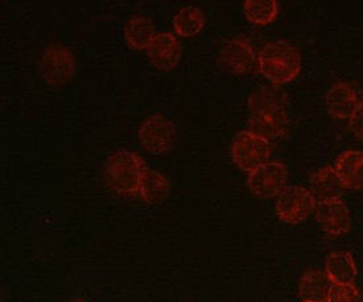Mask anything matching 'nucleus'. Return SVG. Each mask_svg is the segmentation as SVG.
<instances>
[{"label":"nucleus","instance_id":"f8f14e48","mask_svg":"<svg viewBox=\"0 0 363 302\" xmlns=\"http://www.w3.org/2000/svg\"><path fill=\"white\" fill-rule=\"evenodd\" d=\"M287 110L252 113L249 121V131L264 139H277L287 131Z\"/></svg>","mask_w":363,"mask_h":302},{"label":"nucleus","instance_id":"4be33fe9","mask_svg":"<svg viewBox=\"0 0 363 302\" xmlns=\"http://www.w3.org/2000/svg\"><path fill=\"white\" fill-rule=\"evenodd\" d=\"M326 302H361V296L353 284H333Z\"/></svg>","mask_w":363,"mask_h":302},{"label":"nucleus","instance_id":"a211bd4d","mask_svg":"<svg viewBox=\"0 0 363 302\" xmlns=\"http://www.w3.org/2000/svg\"><path fill=\"white\" fill-rule=\"evenodd\" d=\"M173 28L182 38H191L200 33L206 24V16L200 7L188 4L176 12L172 20Z\"/></svg>","mask_w":363,"mask_h":302},{"label":"nucleus","instance_id":"4468645a","mask_svg":"<svg viewBox=\"0 0 363 302\" xmlns=\"http://www.w3.org/2000/svg\"><path fill=\"white\" fill-rule=\"evenodd\" d=\"M288 96L286 91L279 85L259 87L247 99L250 113H266L287 110Z\"/></svg>","mask_w":363,"mask_h":302},{"label":"nucleus","instance_id":"9b49d317","mask_svg":"<svg viewBox=\"0 0 363 302\" xmlns=\"http://www.w3.org/2000/svg\"><path fill=\"white\" fill-rule=\"evenodd\" d=\"M359 104L357 90L347 82L335 84L325 95L326 110L337 119H350Z\"/></svg>","mask_w":363,"mask_h":302},{"label":"nucleus","instance_id":"7ed1b4c3","mask_svg":"<svg viewBox=\"0 0 363 302\" xmlns=\"http://www.w3.org/2000/svg\"><path fill=\"white\" fill-rule=\"evenodd\" d=\"M271 144L251 131H240L231 142V159L239 169L252 172L269 161Z\"/></svg>","mask_w":363,"mask_h":302},{"label":"nucleus","instance_id":"dca6fc26","mask_svg":"<svg viewBox=\"0 0 363 302\" xmlns=\"http://www.w3.org/2000/svg\"><path fill=\"white\" fill-rule=\"evenodd\" d=\"M333 288V281L326 272L312 269L303 274L298 284V293L304 301L326 302Z\"/></svg>","mask_w":363,"mask_h":302},{"label":"nucleus","instance_id":"423d86ee","mask_svg":"<svg viewBox=\"0 0 363 302\" xmlns=\"http://www.w3.org/2000/svg\"><path fill=\"white\" fill-rule=\"evenodd\" d=\"M315 202L311 190L303 186H287L277 196V217L289 225H296L306 220L312 213H315Z\"/></svg>","mask_w":363,"mask_h":302},{"label":"nucleus","instance_id":"1a4fd4ad","mask_svg":"<svg viewBox=\"0 0 363 302\" xmlns=\"http://www.w3.org/2000/svg\"><path fill=\"white\" fill-rule=\"evenodd\" d=\"M315 216L318 225L330 236L345 235L352 227L350 211L342 199L318 202Z\"/></svg>","mask_w":363,"mask_h":302},{"label":"nucleus","instance_id":"412c9836","mask_svg":"<svg viewBox=\"0 0 363 302\" xmlns=\"http://www.w3.org/2000/svg\"><path fill=\"white\" fill-rule=\"evenodd\" d=\"M246 18L257 26H267L279 15V3L275 0H247L243 4Z\"/></svg>","mask_w":363,"mask_h":302},{"label":"nucleus","instance_id":"2eb2a0df","mask_svg":"<svg viewBox=\"0 0 363 302\" xmlns=\"http://www.w3.org/2000/svg\"><path fill=\"white\" fill-rule=\"evenodd\" d=\"M335 172L344 184L345 189L363 188V152L346 151L337 159Z\"/></svg>","mask_w":363,"mask_h":302},{"label":"nucleus","instance_id":"5701e85b","mask_svg":"<svg viewBox=\"0 0 363 302\" xmlns=\"http://www.w3.org/2000/svg\"><path fill=\"white\" fill-rule=\"evenodd\" d=\"M349 127L352 130V133L363 140V102L358 104L357 110L354 111L353 115L349 119Z\"/></svg>","mask_w":363,"mask_h":302},{"label":"nucleus","instance_id":"39448f33","mask_svg":"<svg viewBox=\"0 0 363 302\" xmlns=\"http://www.w3.org/2000/svg\"><path fill=\"white\" fill-rule=\"evenodd\" d=\"M176 136L172 121L162 113L148 115L138 130V138L144 150L156 155L169 151L176 142Z\"/></svg>","mask_w":363,"mask_h":302},{"label":"nucleus","instance_id":"ddd939ff","mask_svg":"<svg viewBox=\"0 0 363 302\" xmlns=\"http://www.w3.org/2000/svg\"><path fill=\"white\" fill-rule=\"evenodd\" d=\"M344 190V184L333 167L318 170L311 179V193L317 203L341 199Z\"/></svg>","mask_w":363,"mask_h":302},{"label":"nucleus","instance_id":"20e7f679","mask_svg":"<svg viewBox=\"0 0 363 302\" xmlns=\"http://www.w3.org/2000/svg\"><path fill=\"white\" fill-rule=\"evenodd\" d=\"M38 67L43 78L50 85H64L76 73V57L65 45L50 44L40 57Z\"/></svg>","mask_w":363,"mask_h":302},{"label":"nucleus","instance_id":"393cba45","mask_svg":"<svg viewBox=\"0 0 363 302\" xmlns=\"http://www.w3.org/2000/svg\"><path fill=\"white\" fill-rule=\"evenodd\" d=\"M303 302H311V301H303Z\"/></svg>","mask_w":363,"mask_h":302},{"label":"nucleus","instance_id":"f257e3e1","mask_svg":"<svg viewBox=\"0 0 363 302\" xmlns=\"http://www.w3.org/2000/svg\"><path fill=\"white\" fill-rule=\"evenodd\" d=\"M258 69L274 85H284L300 74L301 55L286 40L269 41L259 50Z\"/></svg>","mask_w":363,"mask_h":302},{"label":"nucleus","instance_id":"f03ea898","mask_svg":"<svg viewBox=\"0 0 363 302\" xmlns=\"http://www.w3.org/2000/svg\"><path fill=\"white\" fill-rule=\"evenodd\" d=\"M147 169L140 155L128 150H119L111 153L106 161V184L118 194L131 196L139 193Z\"/></svg>","mask_w":363,"mask_h":302},{"label":"nucleus","instance_id":"aec40b11","mask_svg":"<svg viewBox=\"0 0 363 302\" xmlns=\"http://www.w3.org/2000/svg\"><path fill=\"white\" fill-rule=\"evenodd\" d=\"M171 190L169 181L159 170L147 169L139 194L147 203H160L168 197Z\"/></svg>","mask_w":363,"mask_h":302},{"label":"nucleus","instance_id":"9d476101","mask_svg":"<svg viewBox=\"0 0 363 302\" xmlns=\"http://www.w3.org/2000/svg\"><path fill=\"white\" fill-rule=\"evenodd\" d=\"M145 50L153 67L162 70H171L182 60V43L171 32L156 33Z\"/></svg>","mask_w":363,"mask_h":302},{"label":"nucleus","instance_id":"6ab92c4d","mask_svg":"<svg viewBox=\"0 0 363 302\" xmlns=\"http://www.w3.org/2000/svg\"><path fill=\"white\" fill-rule=\"evenodd\" d=\"M325 272L333 284H353L357 276V265L349 252H335L328 256Z\"/></svg>","mask_w":363,"mask_h":302},{"label":"nucleus","instance_id":"f3484780","mask_svg":"<svg viewBox=\"0 0 363 302\" xmlns=\"http://www.w3.org/2000/svg\"><path fill=\"white\" fill-rule=\"evenodd\" d=\"M155 36L156 28L150 18L134 15L125 21V38L130 47L138 50L147 49Z\"/></svg>","mask_w":363,"mask_h":302},{"label":"nucleus","instance_id":"0eeeda50","mask_svg":"<svg viewBox=\"0 0 363 302\" xmlns=\"http://www.w3.org/2000/svg\"><path fill=\"white\" fill-rule=\"evenodd\" d=\"M218 62L231 74L249 76L258 67V55L249 38H234L220 47Z\"/></svg>","mask_w":363,"mask_h":302},{"label":"nucleus","instance_id":"b1692460","mask_svg":"<svg viewBox=\"0 0 363 302\" xmlns=\"http://www.w3.org/2000/svg\"><path fill=\"white\" fill-rule=\"evenodd\" d=\"M73 302H85V301H82V300H77V301H73Z\"/></svg>","mask_w":363,"mask_h":302},{"label":"nucleus","instance_id":"6e6552de","mask_svg":"<svg viewBox=\"0 0 363 302\" xmlns=\"http://www.w3.org/2000/svg\"><path fill=\"white\" fill-rule=\"evenodd\" d=\"M287 167L280 161H268L250 172L247 184L257 197L272 198L287 188Z\"/></svg>","mask_w":363,"mask_h":302}]
</instances>
